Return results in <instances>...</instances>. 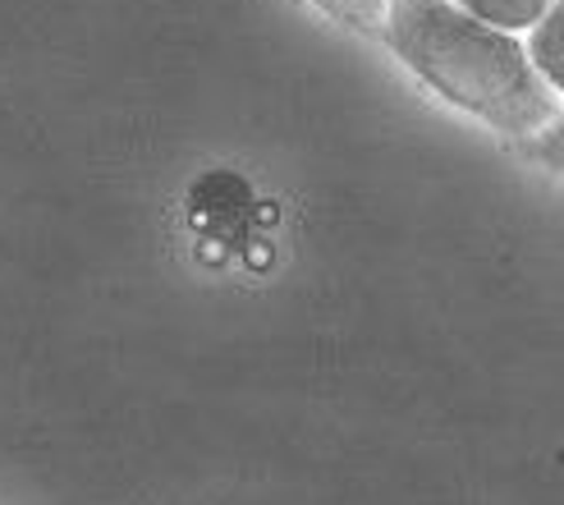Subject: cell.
<instances>
[{"label":"cell","mask_w":564,"mask_h":505,"mask_svg":"<svg viewBox=\"0 0 564 505\" xmlns=\"http://www.w3.org/2000/svg\"><path fill=\"white\" fill-rule=\"evenodd\" d=\"M381 37L441 101L505 138L532 143L564 110L532 65L528 42L473 19L455 0H390Z\"/></svg>","instance_id":"cell-1"},{"label":"cell","mask_w":564,"mask_h":505,"mask_svg":"<svg viewBox=\"0 0 564 505\" xmlns=\"http://www.w3.org/2000/svg\"><path fill=\"white\" fill-rule=\"evenodd\" d=\"M528 55L546 88L555 97H564V0H555L551 14L528 33Z\"/></svg>","instance_id":"cell-2"},{"label":"cell","mask_w":564,"mask_h":505,"mask_svg":"<svg viewBox=\"0 0 564 505\" xmlns=\"http://www.w3.org/2000/svg\"><path fill=\"white\" fill-rule=\"evenodd\" d=\"M459 10H468L473 19H482V23H491V28H500V33H532L546 14H551V6L555 0H455Z\"/></svg>","instance_id":"cell-3"},{"label":"cell","mask_w":564,"mask_h":505,"mask_svg":"<svg viewBox=\"0 0 564 505\" xmlns=\"http://www.w3.org/2000/svg\"><path fill=\"white\" fill-rule=\"evenodd\" d=\"M313 6L330 19H340L345 28H358V33H381L390 0H313Z\"/></svg>","instance_id":"cell-4"},{"label":"cell","mask_w":564,"mask_h":505,"mask_svg":"<svg viewBox=\"0 0 564 505\" xmlns=\"http://www.w3.org/2000/svg\"><path fill=\"white\" fill-rule=\"evenodd\" d=\"M532 157H538L542 165H546V171H555V175H564V110H560V116L538 133V138H532Z\"/></svg>","instance_id":"cell-5"}]
</instances>
